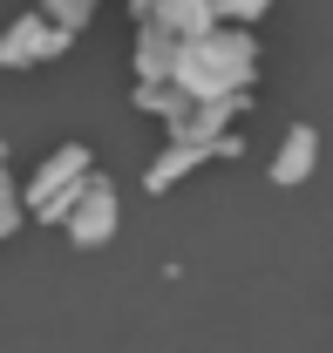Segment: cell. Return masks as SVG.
<instances>
[{
    "mask_svg": "<svg viewBox=\"0 0 333 353\" xmlns=\"http://www.w3.org/2000/svg\"><path fill=\"white\" fill-rule=\"evenodd\" d=\"M61 224H68L75 245H102L109 224H116V190H109V183H75V197H68Z\"/></svg>",
    "mask_w": 333,
    "mask_h": 353,
    "instance_id": "1",
    "label": "cell"
},
{
    "mask_svg": "<svg viewBox=\"0 0 333 353\" xmlns=\"http://www.w3.org/2000/svg\"><path fill=\"white\" fill-rule=\"evenodd\" d=\"M61 48V21L48 28L41 14H28V21H14V34H7V61H41Z\"/></svg>",
    "mask_w": 333,
    "mask_h": 353,
    "instance_id": "2",
    "label": "cell"
},
{
    "mask_svg": "<svg viewBox=\"0 0 333 353\" xmlns=\"http://www.w3.org/2000/svg\"><path fill=\"white\" fill-rule=\"evenodd\" d=\"M313 150H320V136L313 130H292L286 150H279V163H272V183H306V170H313Z\"/></svg>",
    "mask_w": 333,
    "mask_h": 353,
    "instance_id": "3",
    "label": "cell"
},
{
    "mask_svg": "<svg viewBox=\"0 0 333 353\" xmlns=\"http://www.w3.org/2000/svg\"><path fill=\"white\" fill-rule=\"evenodd\" d=\"M218 7H225L231 21H251V14H258V7H272V0H218Z\"/></svg>",
    "mask_w": 333,
    "mask_h": 353,
    "instance_id": "4",
    "label": "cell"
}]
</instances>
